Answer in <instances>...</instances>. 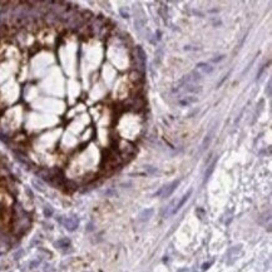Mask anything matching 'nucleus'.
<instances>
[{"instance_id":"1","label":"nucleus","mask_w":272,"mask_h":272,"mask_svg":"<svg viewBox=\"0 0 272 272\" xmlns=\"http://www.w3.org/2000/svg\"><path fill=\"white\" fill-rule=\"evenodd\" d=\"M178 185H179V181H174V182H172L171 185L164 186L162 190H159V191L156 193V196H162V197L167 198V197H169V196L173 193V191L177 188Z\"/></svg>"},{"instance_id":"2","label":"nucleus","mask_w":272,"mask_h":272,"mask_svg":"<svg viewBox=\"0 0 272 272\" xmlns=\"http://www.w3.org/2000/svg\"><path fill=\"white\" fill-rule=\"evenodd\" d=\"M129 107L128 108H131V109H133V111H136V112H138V111H142L143 108H144V99L142 98V97H133L132 98V101H131V103H127Z\"/></svg>"},{"instance_id":"3","label":"nucleus","mask_w":272,"mask_h":272,"mask_svg":"<svg viewBox=\"0 0 272 272\" xmlns=\"http://www.w3.org/2000/svg\"><path fill=\"white\" fill-rule=\"evenodd\" d=\"M136 59L138 60V63H139V65H141V70L143 72L144 70V65H146V52L143 50V48L142 47H136Z\"/></svg>"},{"instance_id":"4","label":"nucleus","mask_w":272,"mask_h":272,"mask_svg":"<svg viewBox=\"0 0 272 272\" xmlns=\"http://www.w3.org/2000/svg\"><path fill=\"white\" fill-rule=\"evenodd\" d=\"M202 72L203 74H211L213 72V67H211L207 63H198L197 64V72Z\"/></svg>"},{"instance_id":"5","label":"nucleus","mask_w":272,"mask_h":272,"mask_svg":"<svg viewBox=\"0 0 272 272\" xmlns=\"http://www.w3.org/2000/svg\"><path fill=\"white\" fill-rule=\"evenodd\" d=\"M129 78H131V80H132V82H136V83L143 82V79H144V77H143V73H142V72H139V70H137V69L131 72V74H129Z\"/></svg>"},{"instance_id":"6","label":"nucleus","mask_w":272,"mask_h":272,"mask_svg":"<svg viewBox=\"0 0 272 272\" xmlns=\"http://www.w3.org/2000/svg\"><path fill=\"white\" fill-rule=\"evenodd\" d=\"M78 220L77 218H68L64 221V226L69 230V231H74L77 227H78Z\"/></svg>"},{"instance_id":"7","label":"nucleus","mask_w":272,"mask_h":272,"mask_svg":"<svg viewBox=\"0 0 272 272\" xmlns=\"http://www.w3.org/2000/svg\"><path fill=\"white\" fill-rule=\"evenodd\" d=\"M191 193H192V192L190 191V192H188V193H187L186 196H183V197H182V200H181V201H179V202H178V203H177V205L174 206V210H173V215H174L176 212H178V211H179V208H181V207H182V206H183V205H185V203L187 202V200H188V197L191 196Z\"/></svg>"},{"instance_id":"8","label":"nucleus","mask_w":272,"mask_h":272,"mask_svg":"<svg viewBox=\"0 0 272 272\" xmlns=\"http://www.w3.org/2000/svg\"><path fill=\"white\" fill-rule=\"evenodd\" d=\"M185 89H186V92H190V93H200L202 90V88L196 84H187L185 85Z\"/></svg>"},{"instance_id":"9","label":"nucleus","mask_w":272,"mask_h":272,"mask_svg":"<svg viewBox=\"0 0 272 272\" xmlns=\"http://www.w3.org/2000/svg\"><path fill=\"white\" fill-rule=\"evenodd\" d=\"M217 159H218V158L213 159V162L208 166V168H207V171H206V173H205V179H206V181H207V179L210 178V176L212 174V172H213V169H215V167H216V164H217Z\"/></svg>"},{"instance_id":"10","label":"nucleus","mask_w":272,"mask_h":272,"mask_svg":"<svg viewBox=\"0 0 272 272\" xmlns=\"http://www.w3.org/2000/svg\"><path fill=\"white\" fill-rule=\"evenodd\" d=\"M202 79V77H201V73L200 72H197V70H193L191 74H190V82H193L195 84L197 83V82H200Z\"/></svg>"},{"instance_id":"11","label":"nucleus","mask_w":272,"mask_h":272,"mask_svg":"<svg viewBox=\"0 0 272 272\" xmlns=\"http://www.w3.org/2000/svg\"><path fill=\"white\" fill-rule=\"evenodd\" d=\"M152 213H153V211H152V210H146V211H143V212L141 213V216H139V217H141V220H142V221H147V220H148V218L152 216Z\"/></svg>"},{"instance_id":"12","label":"nucleus","mask_w":272,"mask_h":272,"mask_svg":"<svg viewBox=\"0 0 272 272\" xmlns=\"http://www.w3.org/2000/svg\"><path fill=\"white\" fill-rule=\"evenodd\" d=\"M162 55H163V50H162V49H158V50H157V54H156V59H154V63H156V64H159V63H161Z\"/></svg>"},{"instance_id":"13","label":"nucleus","mask_w":272,"mask_h":272,"mask_svg":"<svg viewBox=\"0 0 272 272\" xmlns=\"http://www.w3.org/2000/svg\"><path fill=\"white\" fill-rule=\"evenodd\" d=\"M196 101H197L196 98H186L183 101H181V104H182V106H188V104H191V103H193Z\"/></svg>"},{"instance_id":"14","label":"nucleus","mask_w":272,"mask_h":272,"mask_svg":"<svg viewBox=\"0 0 272 272\" xmlns=\"http://www.w3.org/2000/svg\"><path fill=\"white\" fill-rule=\"evenodd\" d=\"M211 139H212V133H210L208 136H207V138L203 141V144H202V149H205V148H207V146L210 144V142H211Z\"/></svg>"},{"instance_id":"15","label":"nucleus","mask_w":272,"mask_h":272,"mask_svg":"<svg viewBox=\"0 0 272 272\" xmlns=\"http://www.w3.org/2000/svg\"><path fill=\"white\" fill-rule=\"evenodd\" d=\"M266 96L267 97H271V82H268L267 87H266Z\"/></svg>"},{"instance_id":"16","label":"nucleus","mask_w":272,"mask_h":272,"mask_svg":"<svg viewBox=\"0 0 272 272\" xmlns=\"http://www.w3.org/2000/svg\"><path fill=\"white\" fill-rule=\"evenodd\" d=\"M223 59H225V55H218V57L213 58L212 62H213V63H218V62H221V60H223Z\"/></svg>"},{"instance_id":"17","label":"nucleus","mask_w":272,"mask_h":272,"mask_svg":"<svg viewBox=\"0 0 272 272\" xmlns=\"http://www.w3.org/2000/svg\"><path fill=\"white\" fill-rule=\"evenodd\" d=\"M144 168H146V169H147L149 173H156V172H157V169H156V168H152L151 166H146Z\"/></svg>"},{"instance_id":"18","label":"nucleus","mask_w":272,"mask_h":272,"mask_svg":"<svg viewBox=\"0 0 272 272\" xmlns=\"http://www.w3.org/2000/svg\"><path fill=\"white\" fill-rule=\"evenodd\" d=\"M121 14H122V17H123V18H126V19H128V18H129V14H128L127 12H124V9H121Z\"/></svg>"}]
</instances>
